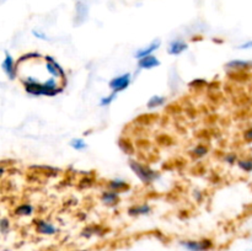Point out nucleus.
Masks as SVG:
<instances>
[{"label": "nucleus", "mask_w": 252, "mask_h": 251, "mask_svg": "<svg viewBox=\"0 0 252 251\" xmlns=\"http://www.w3.org/2000/svg\"><path fill=\"white\" fill-rule=\"evenodd\" d=\"M22 88L25 93L29 95L38 97V96H47V97H54L64 91V86L62 85L61 81L56 78H48L47 80H38L32 75L21 76L20 78Z\"/></svg>", "instance_id": "obj_1"}, {"label": "nucleus", "mask_w": 252, "mask_h": 251, "mask_svg": "<svg viewBox=\"0 0 252 251\" xmlns=\"http://www.w3.org/2000/svg\"><path fill=\"white\" fill-rule=\"evenodd\" d=\"M129 167L133 171V174L139 179V181L142 182L145 186H150L154 182H157L158 180L161 179V174L157 170H154L153 167H150L148 164L139 161V160L130 159L129 160Z\"/></svg>", "instance_id": "obj_2"}, {"label": "nucleus", "mask_w": 252, "mask_h": 251, "mask_svg": "<svg viewBox=\"0 0 252 251\" xmlns=\"http://www.w3.org/2000/svg\"><path fill=\"white\" fill-rule=\"evenodd\" d=\"M44 59V66H46V70L52 78H56L58 79L59 81L62 83V85L65 88L66 84H68V79H66V71L65 69L62 66V64L54 58L53 56H43Z\"/></svg>", "instance_id": "obj_3"}, {"label": "nucleus", "mask_w": 252, "mask_h": 251, "mask_svg": "<svg viewBox=\"0 0 252 251\" xmlns=\"http://www.w3.org/2000/svg\"><path fill=\"white\" fill-rule=\"evenodd\" d=\"M132 79H133V75L130 73L120 74V75L111 79L110 83H108V88L111 89L112 93L120 94L129 88L130 83H132Z\"/></svg>", "instance_id": "obj_4"}, {"label": "nucleus", "mask_w": 252, "mask_h": 251, "mask_svg": "<svg viewBox=\"0 0 252 251\" xmlns=\"http://www.w3.org/2000/svg\"><path fill=\"white\" fill-rule=\"evenodd\" d=\"M1 69L9 80L14 81L19 76V66H17L16 59L9 52H5V57L1 62Z\"/></svg>", "instance_id": "obj_5"}, {"label": "nucleus", "mask_w": 252, "mask_h": 251, "mask_svg": "<svg viewBox=\"0 0 252 251\" xmlns=\"http://www.w3.org/2000/svg\"><path fill=\"white\" fill-rule=\"evenodd\" d=\"M32 224H33L36 233L41 234V235H54L58 231V228L51 220H47L44 218L33 219Z\"/></svg>", "instance_id": "obj_6"}, {"label": "nucleus", "mask_w": 252, "mask_h": 251, "mask_svg": "<svg viewBox=\"0 0 252 251\" xmlns=\"http://www.w3.org/2000/svg\"><path fill=\"white\" fill-rule=\"evenodd\" d=\"M181 245L189 251H208L213 248V241L209 239H199V240H184Z\"/></svg>", "instance_id": "obj_7"}, {"label": "nucleus", "mask_w": 252, "mask_h": 251, "mask_svg": "<svg viewBox=\"0 0 252 251\" xmlns=\"http://www.w3.org/2000/svg\"><path fill=\"white\" fill-rule=\"evenodd\" d=\"M100 201L106 207H116L121 202V193L106 188L100 193Z\"/></svg>", "instance_id": "obj_8"}, {"label": "nucleus", "mask_w": 252, "mask_h": 251, "mask_svg": "<svg viewBox=\"0 0 252 251\" xmlns=\"http://www.w3.org/2000/svg\"><path fill=\"white\" fill-rule=\"evenodd\" d=\"M189 49V43L182 38H174L167 44V53L170 56H180Z\"/></svg>", "instance_id": "obj_9"}, {"label": "nucleus", "mask_w": 252, "mask_h": 251, "mask_svg": "<svg viewBox=\"0 0 252 251\" xmlns=\"http://www.w3.org/2000/svg\"><path fill=\"white\" fill-rule=\"evenodd\" d=\"M160 46H161V41H160V39H154V41H152L149 44H147V46L140 47L139 49H137L134 53V58L140 59L144 58V57L147 56H152V54H154L155 52L160 48Z\"/></svg>", "instance_id": "obj_10"}, {"label": "nucleus", "mask_w": 252, "mask_h": 251, "mask_svg": "<svg viewBox=\"0 0 252 251\" xmlns=\"http://www.w3.org/2000/svg\"><path fill=\"white\" fill-rule=\"evenodd\" d=\"M106 188L117 192V193H125V192L129 191L130 185L126 180L116 177V179H111L106 182Z\"/></svg>", "instance_id": "obj_11"}, {"label": "nucleus", "mask_w": 252, "mask_h": 251, "mask_svg": "<svg viewBox=\"0 0 252 251\" xmlns=\"http://www.w3.org/2000/svg\"><path fill=\"white\" fill-rule=\"evenodd\" d=\"M153 212V207L150 206L147 202H143V203H137L132 204L129 208L127 209L128 216L130 217H143V216H149Z\"/></svg>", "instance_id": "obj_12"}, {"label": "nucleus", "mask_w": 252, "mask_h": 251, "mask_svg": "<svg viewBox=\"0 0 252 251\" xmlns=\"http://www.w3.org/2000/svg\"><path fill=\"white\" fill-rule=\"evenodd\" d=\"M160 64L161 62L159 61V58L152 54V56L138 59V70H152V69L160 66Z\"/></svg>", "instance_id": "obj_13"}, {"label": "nucleus", "mask_w": 252, "mask_h": 251, "mask_svg": "<svg viewBox=\"0 0 252 251\" xmlns=\"http://www.w3.org/2000/svg\"><path fill=\"white\" fill-rule=\"evenodd\" d=\"M34 206L30 202H22L15 206L12 214L17 218H24V217H30L34 213Z\"/></svg>", "instance_id": "obj_14"}, {"label": "nucleus", "mask_w": 252, "mask_h": 251, "mask_svg": "<svg viewBox=\"0 0 252 251\" xmlns=\"http://www.w3.org/2000/svg\"><path fill=\"white\" fill-rule=\"evenodd\" d=\"M30 170L34 172L37 175H43V176H57V175L61 172V170L57 169L53 166H47V165H33V166L30 167Z\"/></svg>", "instance_id": "obj_15"}, {"label": "nucleus", "mask_w": 252, "mask_h": 251, "mask_svg": "<svg viewBox=\"0 0 252 251\" xmlns=\"http://www.w3.org/2000/svg\"><path fill=\"white\" fill-rule=\"evenodd\" d=\"M226 68L234 71H245L252 69V61H243V59H235L226 63Z\"/></svg>", "instance_id": "obj_16"}, {"label": "nucleus", "mask_w": 252, "mask_h": 251, "mask_svg": "<svg viewBox=\"0 0 252 251\" xmlns=\"http://www.w3.org/2000/svg\"><path fill=\"white\" fill-rule=\"evenodd\" d=\"M209 153V147L204 143H199V144L194 145L191 150H189V157H192L193 160H199L202 157H206L207 154Z\"/></svg>", "instance_id": "obj_17"}, {"label": "nucleus", "mask_w": 252, "mask_h": 251, "mask_svg": "<svg viewBox=\"0 0 252 251\" xmlns=\"http://www.w3.org/2000/svg\"><path fill=\"white\" fill-rule=\"evenodd\" d=\"M43 58V56H42L39 52H27V53H24L21 54V56L17 58L16 63H17V66H20L21 64L26 63V62H31V61H37V59H41Z\"/></svg>", "instance_id": "obj_18"}, {"label": "nucleus", "mask_w": 252, "mask_h": 251, "mask_svg": "<svg viewBox=\"0 0 252 251\" xmlns=\"http://www.w3.org/2000/svg\"><path fill=\"white\" fill-rule=\"evenodd\" d=\"M165 102H166V97H165V96L153 95L152 97L148 100L147 107L149 108V110H155V108H159L161 107V106H164Z\"/></svg>", "instance_id": "obj_19"}, {"label": "nucleus", "mask_w": 252, "mask_h": 251, "mask_svg": "<svg viewBox=\"0 0 252 251\" xmlns=\"http://www.w3.org/2000/svg\"><path fill=\"white\" fill-rule=\"evenodd\" d=\"M118 145H120L121 150H122L125 154L127 155H133L134 154V145H133V143L130 142L129 139H127V138H120V140H118Z\"/></svg>", "instance_id": "obj_20"}, {"label": "nucleus", "mask_w": 252, "mask_h": 251, "mask_svg": "<svg viewBox=\"0 0 252 251\" xmlns=\"http://www.w3.org/2000/svg\"><path fill=\"white\" fill-rule=\"evenodd\" d=\"M69 145H70L71 149L76 150V152H83V150H85L88 148V144H86V142L83 138H73L69 142Z\"/></svg>", "instance_id": "obj_21"}, {"label": "nucleus", "mask_w": 252, "mask_h": 251, "mask_svg": "<svg viewBox=\"0 0 252 251\" xmlns=\"http://www.w3.org/2000/svg\"><path fill=\"white\" fill-rule=\"evenodd\" d=\"M116 98H117V94L111 91V94H108V95L102 96V97L100 98V101H98V103H100L101 107H107V106L112 105L113 101H115Z\"/></svg>", "instance_id": "obj_22"}, {"label": "nucleus", "mask_w": 252, "mask_h": 251, "mask_svg": "<svg viewBox=\"0 0 252 251\" xmlns=\"http://www.w3.org/2000/svg\"><path fill=\"white\" fill-rule=\"evenodd\" d=\"M238 166L240 167L243 171L251 172L252 171V157H245V159H240L236 161Z\"/></svg>", "instance_id": "obj_23"}, {"label": "nucleus", "mask_w": 252, "mask_h": 251, "mask_svg": "<svg viewBox=\"0 0 252 251\" xmlns=\"http://www.w3.org/2000/svg\"><path fill=\"white\" fill-rule=\"evenodd\" d=\"M11 228V221L6 217H1L0 218V233L1 234H7Z\"/></svg>", "instance_id": "obj_24"}, {"label": "nucleus", "mask_w": 252, "mask_h": 251, "mask_svg": "<svg viewBox=\"0 0 252 251\" xmlns=\"http://www.w3.org/2000/svg\"><path fill=\"white\" fill-rule=\"evenodd\" d=\"M76 12H78L76 15H78L79 19H81V21H83L86 17V15H88V7L84 4H81V2H78V5H76Z\"/></svg>", "instance_id": "obj_25"}, {"label": "nucleus", "mask_w": 252, "mask_h": 251, "mask_svg": "<svg viewBox=\"0 0 252 251\" xmlns=\"http://www.w3.org/2000/svg\"><path fill=\"white\" fill-rule=\"evenodd\" d=\"M32 34H33V37H36L37 39H41V41H51V38H49L44 32L39 31V30H32Z\"/></svg>", "instance_id": "obj_26"}, {"label": "nucleus", "mask_w": 252, "mask_h": 251, "mask_svg": "<svg viewBox=\"0 0 252 251\" xmlns=\"http://www.w3.org/2000/svg\"><path fill=\"white\" fill-rule=\"evenodd\" d=\"M224 160H225V162H228L229 165H234L236 161H238V155L234 154V153H230V154L225 155Z\"/></svg>", "instance_id": "obj_27"}, {"label": "nucleus", "mask_w": 252, "mask_h": 251, "mask_svg": "<svg viewBox=\"0 0 252 251\" xmlns=\"http://www.w3.org/2000/svg\"><path fill=\"white\" fill-rule=\"evenodd\" d=\"M243 137L246 142H252V127L249 128V129H246L245 132H244Z\"/></svg>", "instance_id": "obj_28"}, {"label": "nucleus", "mask_w": 252, "mask_h": 251, "mask_svg": "<svg viewBox=\"0 0 252 251\" xmlns=\"http://www.w3.org/2000/svg\"><path fill=\"white\" fill-rule=\"evenodd\" d=\"M239 49H252V39L251 41H246L244 43L239 44L238 46Z\"/></svg>", "instance_id": "obj_29"}, {"label": "nucleus", "mask_w": 252, "mask_h": 251, "mask_svg": "<svg viewBox=\"0 0 252 251\" xmlns=\"http://www.w3.org/2000/svg\"><path fill=\"white\" fill-rule=\"evenodd\" d=\"M5 174H6V167L4 165H0V179H2L5 176Z\"/></svg>", "instance_id": "obj_30"}, {"label": "nucleus", "mask_w": 252, "mask_h": 251, "mask_svg": "<svg viewBox=\"0 0 252 251\" xmlns=\"http://www.w3.org/2000/svg\"><path fill=\"white\" fill-rule=\"evenodd\" d=\"M2 1H4V0H2Z\"/></svg>", "instance_id": "obj_31"}]
</instances>
